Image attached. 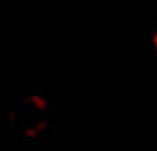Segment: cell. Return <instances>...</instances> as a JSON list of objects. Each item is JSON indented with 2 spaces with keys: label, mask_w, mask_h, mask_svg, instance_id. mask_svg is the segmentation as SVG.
Returning a JSON list of instances; mask_svg holds the SVG:
<instances>
[{
  "label": "cell",
  "mask_w": 157,
  "mask_h": 151,
  "mask_svg": "<svg viewBox=\"0 0 157 151\" xmlns=\"http://www.w3.org/2000/svg\"><path fill=\"white\" fill-rule=\"evenodd\" d=\"M50 104L44 98L42 92H28L24 98V108L25 111L31 112L33 116H46L49 112Z\"/></svg>",
  "instance_id": "1"
},
{
  "label": "cell",
  "mask_w": 157,
  "mask_h": 151,
  "mask_svg": "<svg viewBox=\"0 0 157 151\" xmlns=\"http://www.w3.org/2000/svg\"><path fill=\"white\" fill-rule=\"evenodd\" d=\"M146 38H147V45L153 47L157 53V25H151L150 31L146 33Z\"/></svg>",
  "instance_id": "2"
}]
</instances>
